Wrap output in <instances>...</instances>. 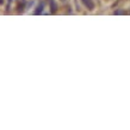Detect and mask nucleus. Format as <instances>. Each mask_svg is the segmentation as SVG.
<instances>
[{
	"mask_svg": "<svg viewBox=\"0 0 130 130\" xmlns=\"http://www.w3.org/2000/svg\"><path fill=\"white\" fill-rule=\"evenodd\" d=\"M43 10H44V3H43V1H41L40 4L37 5L36 10L34 11V14H36V16H38V14L43 13Z\"/></svg>",
	"mask_w": 130,
	"mask_h": 130,
	"instance_id": "obj_1",
	"label": "nucleus"
},
{
	"mask_svg": "<svg viewBox=\"0 0 130 130\" xmlns=\"http://www.w3.org/2000/svg\"><path fill=\"white\" fill-rule=\"evenodd\" d=\"M81 3L85 5V6L88 10H90V11L94 10V3H93V0H81Z\"/></svg>",
	"mask_w": 130,
	"mask_h": 130,
	"instance_id": "obj_2",
	"label": "nucleus"
},
{
	"mask_svg": "<svg viewBox=\"0 0 130 130\" xmlns=\"http://www.w3.org/2000/svg\"><path fill=\"white\" fill-rule=\"evenodd\" d=\"M49 4H50V13L55 14L56 11H57V4L55 0H49Z\"/></svg>",
	"mask_w": 130,
	"mask_h": 130,
	"instance_id": "obj_3",
	"label": "nucleus"
},
{
	"mask_svg": "<svg viewBox=\"0 0 130 130\" xmlns=\"http://www.w3.org/2000/svg\"><path fill=\"white\" fill-rule=\"evenodd\" d=\"M24 7H25V0H22V4L18 3V5H17V12L22 13L23 11H24Z\"/></svg>",
	"mask_w": 130,
	"mask_h": 130,
	"instance_id": "obj_4",
	"label": "nucleus"
},
{
	"mask_svg": "<svg viewBox=\"0 0 130 130\" xmlns=\"http://www.w3.org/2000/svg\"><path fill=\"white\" fill-rule=\"evenodd\" d=\"M125 11H115V14H124Z\"/></svg>",
	"mask_w": 130,
	"mask_h": 130,
	"instance_id": "obj_5",
	"label": "nucleus"
},
{
	"mask_svg": "<svg viewBox=\"0 0 130 130\" xmlns=\"http://www.w3.org/2000/svg\"><path fill=\"white\" fill-rule=\"evenodd\" d=\"M4 4V0H0V5H3Z\"/></svg>",
	"mask_w": 130,
	"mask_h": 130,
	"instance_id": "obj_6",
	"label": "nucleus"
},
{
	"mask_svg": "<svg viewBox=\"0 0 130 130\" xmlns=\"http://www.w3.org/2000/svg\"><path fill=\"white\" fill-rule=\"evenodd\" d=\"M61 1H64V0H61Z\"/></svg>",
	"mask_w": 130,
	"mask_h": 130,
	"instance_id": "obj_7",
	"label": "nucleus"
}]
</instances>
